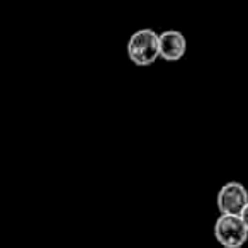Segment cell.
<instances>
[{
	"label": "cell",
	"mask_w": 248,
	"mask_h": 248,
	"mask_svg": "<svg viewBox=\"0 0 248 248\" xmlns=\"http://www.w3.org/2000/svg\"><path fill=\"white\" fill-rule=\"evenodd\" d=\"M214 238L223 248H241L248 240V230L240 216L219 214L214 223Z\"/></svg>",
	"instance_id": "obj_2"
},
{
	"label": "cell",
	"mask_w": 248,
	"mask_h": 248,
	"mask_svg": "<svg viewBox=\"0 0 248 248\" xmlns=\"http://www.w3.org/2000/svg\"><path fill=\"white\" fill-rule=\"evenodd\" d=\"M128 56L136 66H150L160 58L158 32L145 28L133 32L128 41Z\"/></svg>",
	"instance_id": "obj_1"
},
{
	"label": "cell",
	"mask_w": 248,
	"mask_h": 248,
	"mask_svg": "<svg viewBox=\"0 0 248 248\" xmlns=\"http://www.w3.org/2000/svg\"><path fill=\"white\" fill-rule=\"evenodd\" d=\"M240 217H241V221H243V224H245V228L248 230V204L243 207V211L240 213Z\"/></svg>",
	"instance_id": "obj_5"
},
{
	"label": "cell",
	"mask_w": 248,
	"mask_h": 248,
	"mask_svg": "<svg viewBox=\"0 0 248 248\" xmlns=\"http://www.w3.org/2000/svg\"><path fill=\"white\" fill-rule=\"evenodd\" d=\"M216 204L221 214H234V216H240L243 207L248 204L247 187L241 182H236V180L226 182L219 189V192H217Z\"/></svg>",
	"instance_id": "obj_3"
},
{
	"label": "cell",
	"mask_w": 248,
	"mask_h": 248,
	"mask_svg": "<svg viewBox=\"0 0 248 248\" xmlns=\"http://www.w3.org/2000/svg\"><path fill=\"white\" fill-rule=\"evenodd\" d=\"M158 51L160 58L167 62H179L187 51V39L180 31L169 29L158 34Z\"/></svg>",
	"instance_id": "obj_4"
}]
</instances>
